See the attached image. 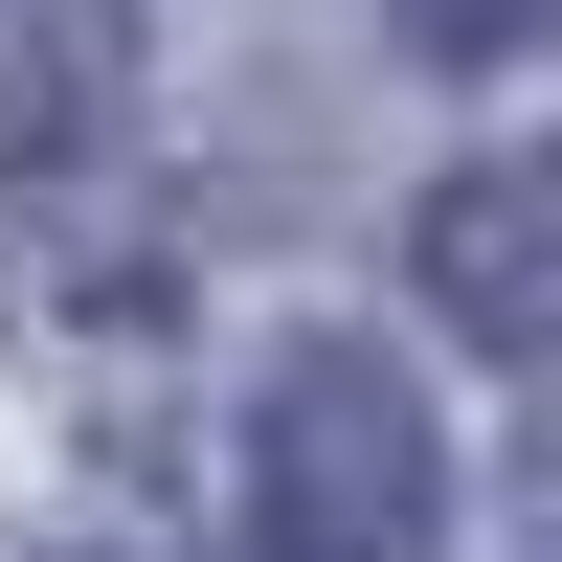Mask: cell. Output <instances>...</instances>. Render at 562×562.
I'll return each instance as SVG.
<instances>
[{"label": "cell", "instance_id": "obj_1", "mask_svg": "<svg viewBox=\"0 0 562 562\" xmlns=\"http://www.w3.org/2000/svg\"><path fill=\"white\" fill-rule=\"evenodd\" d=\"M248 562H450V450L383 338H293L248 383Z\"/></svg>", "mask_w": 562, "mask_h": 562}, {"label": "cell", "instance_id": "obj_2", "mask_svg": "<svg viewBox=\"0 0 562 562\" xmlns=\"http://www.w3.org/2000/svg\"><path fill=\"white\" fill-rule=\"evenodd\" d=\"M135 135V0H0V180L68 203Z\"/></svg>", "mask_w": 562, "mask_h": 562}, {"label": "cell", "instance_id": "obj_3", "mask_svg": "<svg viewBox=\"0 0 562 562\" xmlns=\"http://www.w3.org/2000/svg\"><path fill=\"white\" fill-rule=\"evenodd\" d=\"M428 293H450L473 360H540V338H562V180H540V158H473V180L428 203Z\"/></svg>", "mask_w": 562, "mask_h": 562}, {"label": "cell", "instance_id": "obj_4", "mask_svg": "<svg viewBox=\"0 0 562 562\" xmlns=\"http://www.w3.org/2000/svg\"><path fill=\"white\" fill-rule=\"evenodd\" d=\"M540 23H562V0H405V45H428V68H518Z\"/></svg>", "mask_w": 562, "mask_h": 562}]
</instances>
